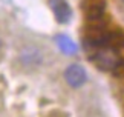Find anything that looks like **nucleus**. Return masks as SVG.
Wrapping results in <instances>:
<instances>
[{
  "mask_svg": "<svg viewBox=\"0 0 124 117\" xmlns=\"http://www.w3.org/2000/svg\"><path fill=\"white\" fill-rule=\"evenodd\" d=\"M90 60L101 71H116L124 63L113 46L97 48V51L90 56Z\"/></svg>",
  "mask_w": 124,
  "mask_h": 117,
  "instance_id": "1",
  "label": "nucleus"
},
{
  "mask_svg": "<svg viewBox=\"0 0 124 117\" xmlns=\"http://www.w3.org/2000/svg\"><path fill=\"white\" fill-rule=\"evenodd\" d=\"M64 80L66 83L72 88H80L81 85H84V82L87 80V74H86V69L78 65V63H72L66 68L64 71Z\"/></svg>",
  "mask_w": 124,
  "mask_h": 117,
  "instance_id": "2",
  "label": "nucleus"
},
{
  "mask_svg": "<svg viewBox=\"0 0 124 117\" xmlns=\"http://www.w3.org/2000/svg\"><path fill=\"white\" fill-rule=\"evenodd\" d=\"M20 62L26 68H39L43 63V54L39 48L28 46L20 52Z\"/></svg>",
  "mask_w": 124,
  "mask_h": 117,
  "instance_id": "3",
  "label": "nucleus"
},
{
  "mask_svg": "<svg viewBox=\"0 0 124 117\" xmlns=\"http://www.w3.org/2000/svg\"><path fill=\"white\" fill-rule=\"evenodd\" d=\"M49 6L58 23H68L72 17L70 6L66 0H49Z\"/></svg>",
  "mask_w": 124,
  "mask_h": 117,
  "instance_id": "4",
  "label": "nucleus"
},
{
  "mask_svg": "<svg viewBox=\"0 0 124 117\" xmlns=\"http://www.w3.org/2000/svg\"><path fill=\"white\" fill-rule=\"evenodd\" d=\"M55 42H57V45H58V48L61 49V52H64V54H68V56H74L78 49L72 39H69L68 36H63V34L57 36Z\"/></svg>",
  "mask_w": 124,
  "mask_h": 117,
  "instance_id": "5",
  "label": "nucleus"
},
{
  "mask_svg": "<svg viewBox=\"0 0 124 117\" xmlns=\"http://www.w3.org/2000/svg\"><path fill=\"white\" fill-rule=\"evenodd\" d=\"M104 16V3H92L86 8V17L89 22H98Z\"/></svg>",
  "mask_w": 124,
  "mask_h": 117,
  "instance_id": "6",
  "label": "nucleus"
},
{
  "mask_svg": "<svg viewBox=\"0 0 124 117\" xmlns=\"http://www.w3.org/2000/svg\"><path fill=\"white\" fill-rule=\"evenodd\" d=\"M0 48H2V42H0Z\"/></svg>",
  "mask_w": 124,
  "mask_h": 117,
  "instance_id": "7",
  "label": "nucleus"
},
{
  "mask_svg": "<svg viewBox=\"0 0 124 117\" xmlns=\"http://www.w3.org/2000/svg\"><path fill=\"white\" fill-rule=\"evenodd\" d=\"M123 2H124V0H123Z\"/></svg>",
  "mask_w": 124,
  "mask_h": 117,
  "instance_id": "8",
  "label": "nucleus"
}]
</instances>
